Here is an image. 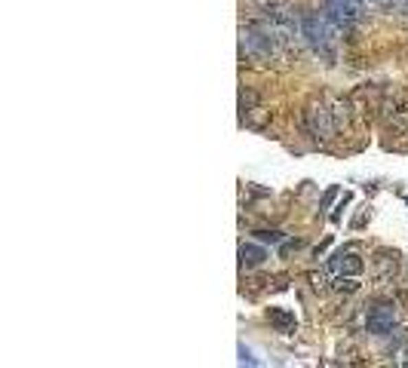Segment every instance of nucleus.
Masks as SVG:
<instances>
[{
	"label": "nucleus",
	"mask_w": 408,
	"mask_h": 368,
	"mask_svg": "<svg viewBox=\"0 0 408 368\" xmlns=\"http://www.w3.org/2000/svg\"><path fill=\"white\" fill-rule=\"evenodd\" d=\"M341 28L328 19V12H307L301 16V37L310 43V49L322 56L326 62L335 58V43H338Z\"/></svg>",
	"instance_id": "obj_1"
},
{
	"label": "nucleus",
	"mask_w": 408,
	"mask_h": 368,
	"mask_svg": "<svg viewBox=\"0 0 408 368\" xmlns=\"http://www.w3.org/2000/svg\"><path fill=\"white\" fill-rule=\"evenodd\" d=\"M304 123H307V133L317 138V141H328V138L335 135V129H338L332 111H326L322 104H310V108H307Z\"/></svg>",
	"instance_id": "obj_2"
},
{
	"label": "nucleus",
	"mask_w": 408,
	"mask_h": 368,
	"mask_svg": "<svg viewBox=\"0 0 408 368\" xmlns=\"http://www.w3.org/2000/svg\"><path fill=\"white\" fill-rule=\"evenodd\" d=\"M393 325H396V307L393 304H374L372 310H368L365 317V328L374 334V338H384V334L393 332Z\"/></svg>",
	"instance_id": "obj_3"
},
{
	"label": "nucleus",
	"mask_w": 408,
	"mask_h": 368,
	"mask_svg": "<svg viewBox=\"0 0 408 368\" xmlns=\"http://www.w3.org/2000/svg\"><path fill=\"white\" fill-rule=\"evenodd\" d=\"M363 258H359L356 252H338L328 258V271L335 276H359L363 273Z\"/></svg>",
	"instance_id": "obj_4"
},
{
	"label": "nucleus",
	"mask_w": 408,
	"mask_h": 368,
	"mask_svg": "<svg viewBox=\"0 0 408 368\" xmlns=\"http://www.w3.org/2000/svg\"><path fill=\"white\" fill-rule=\"evenodd\" d=\"M267 319H271L273 328L276 332H282V334H292L295 325H298V322H295V313L280 310V307H271V310H267Z\"/></svg>",
	"instance_id": "obj_5"
},
{
	"label": "nucleus",
	"mask_w": 408,
	"mask_h": 368,
	"mask_svg": "<svg viewBox=\"0 0 408 368\" xmlns=\"http://www.w3.org/2000/svg\"><path fill=\"white\" fill-rule=\"evenodd\" d=\"M264 258H267V252L261 246H255V242H242V246H240L242 267H258V264H264Z\"/></svg>",
	"instance_id": "obj_6"
},
{
	"label": "nucleus",
	"mask_w": 408,
	"mask_h": 368,
	"mask_svg": "<svg viewBox=\"0 0 408 368\" xmlns=\"http://www.w3.org/2000/svg\"><path fill=\"white\" fill-rule=\"evenodd\" d=\"M332 288L335 292H356L359 288V282H356V276H335V282H332Z\"/></svg>",
	"instance_id": "obj_7"
},
{
	"label": "nucleus",
	"mask_w": 408,
	"mask_h": 368,
	"mask_svg": "<svg viewBox=\"0 0 408 368\" xmlns=\"http://www.w3.org/2000/svg\"><path fill=\"white\" fill-rule=\"evenodd\" d=\"M255 236H258L261 242H280L282 240L280 230H255Z\"/></svg>",
	"instance_id": "obj_8"
},
{
	"label": "nucleus",
	"mask_w": 408,
	"mask_h": 368,
	"mask_svg": "<svg viewBox=\"0 0 408 368\" xmlns=\"http://www.w3.org/2000/svg\"><path fill=\"white\" fill-rule=\"evenodd\" d=\"M313 288H326V273H310Z\"/></svg>",
	"instance_id": "obj_9"
},
{
	"label": "nucleus",
	"mask_w": 408,
	"mask_h": 368,
	"mask_svg": "<svg viewBox=\"0 0 408 368\" xmlns=\"http://www.w3.org/2000/svg\"><path fill=\"white\" fill-rule=\"evenodd\" d=\"M301 246V240H292V242H286V246H282V255L286 252H292V249H298Z\"/></svg>",
	"instance_id": "obj_10"
},
{
	"label": "nucleus",
	"mask_w": 408,
	"mask_h": 368,
	"mask_svg": "<svg viewBox=\"0 0 408 368\" xmlns=\"http://www.w3.org/2000/svg\"><path fill=\"white\" fill-rule=\"evenodd\" d=\"M368 3H378V6H390V3H399V0H368Z\"/></svg>",
	"instance_id": "obj_11"
},
{
	"label": "nucleus",
	"mask_w": 408,
	"mask_h": 368,
	"mask_svg": "<svg viewBox=\"0 0 408 368\" xmlns=\"http://www.w3.org/2000/svg\"><path fill=\"white\" fill-rule=\"evenodd\" d=\"M399 3H403V6H405V10H408V0H399Z\"/></svg>",
	"instance_id": "obj_12"
}]
</instances>
